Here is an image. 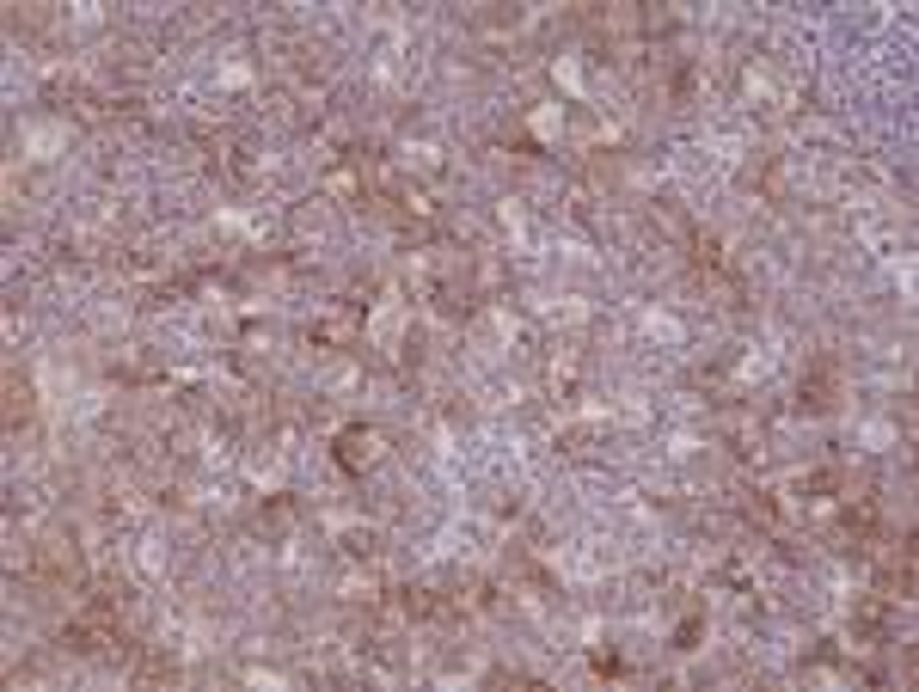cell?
<instances>
[{
  "instance_id": "1",
  "label": "cell",
  "mask_w": 919,
  "mask_h": 692,
  "mask_svg": "<svg viewBox=\"0 0 919 692\" xmlns=\"http://www.w3.org/2000/svg\"><path fill=\"white\" fill-rule=\"evenodd\" d=\"M337 460H344V466H368V460H374V435H368V429H349Z\"/></svg>"
}]
</instances>
